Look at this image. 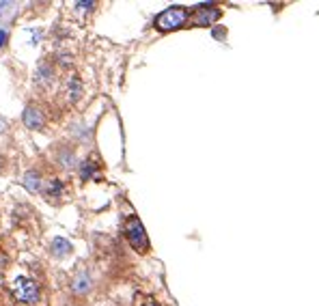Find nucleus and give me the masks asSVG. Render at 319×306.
<instances>
[{
    "label": "nucleus",
    "mask_w": 319,
    "mask_h": 306,
    "mask_svg": "<svg viewBox=\"0 0 319 306\" xmlns=\"http://www.w3.org/2000/svg\"><path fill=\"white\" fill-rule=\"evenodd\" d=\"M69 252H71V244L67 242V239L56 237L52 242V254L54 257H65V254H69Z\"/></svg>",
    "instance_id": "nucleus-8"
},
{
    "label": "nucleus",
    "mask_w": 319,
    "mask_h": 306,
    "mask_svg": "<svg viewBox=\"0 0 319 306\" xmlns=\"http://www.w3.org/2000/svg\"><path fill=\"white\" fill-rule=\"evenodd\" d=\"M11 289H13L16 300L22 304H35L39 300V287H37V282L31 278H16Z\"/></svg>",
    "instance_id": "nucleus-3"
},
{
    "label": "nucleus",
    "mask_w": 319,
    "mask_h": 306,
    "mask_svg": "<svg viewBox=\"0 0 319 306\" xmlns=\"http://www.w3.org/2000/svg\"><path fill=\"white\" fill-rule=\"evenodd\" d=\"M24 125L28 129H43V125H46V116H43V112L39 110V108L28 106L24 110Z\"/></svg>",
    "instance_id": "nucleus-5"
},
{
    "label": "nucleus",
    "mask_w": 319,
    "mask_h": 306,
    "mask_svg": "<svg viewBox=\"0 0 319 306\" xmlns=\"http://www.w3.org/2000/svg\"><path fill=\"white\" fill-rule=\"evenodd\" d=\"M5 263H7V257L3 252H0V267H5Z\"/></svg>",
    "instance_id": "nucleus-17"
},
{
    "label": "nucleus",
    "mask_w": 319,
    "mask_h": 306,
    "mask_svg": "<svg viewBox=\"0 0 319 306\" xmlns=\"http://www.w3.org/2000/svg\"><path fill=\"white\" fill-rule=\"evenodd\" d=\"M37 80H39V82H46V84L50 82V80H52V69H50V65H41Z\"/></svg>",
    "instance_id": "nucleus-13"
},
{
    "label": "nucleus",
    "mask_w": 319,
    "mask_h": 306,
    "mask_svg": "<svg viewBox=\"0 0 319 306\" xmlns=\"http://www.w3.org/2000/svg\"><path fill=\"white\" fill-rule=\"evenodd\" d=\"M5 132V121H0V134Z\"/></svg>",
    "instance_id": "nucleus-18"
},
{
    "label": "nucleus",
    "mask_w": 319,
    "mask_h": 306,
    "mask_svg": "<svg viewBox=\"0 0 319 306\" xmlns=\"http://www.w3.org/2000/svg\"><path fill=\"white\" fill-rule=\"evenodd\" d=\"M144 306H160V304H155V302H147V304H144Z\"/></svg>",
    "instance_id": "nucleus-19"
},
{
    "label": "nucleus",
    "mask_w": 319,
    "mask_h": 306,
    "mask_svg": "<svg viewBox=\"0 0 319 306\" xmlns=\"http://www.w3.org/2000/svg\"><path fill=\"white\" fill-rule=\"evenodd\" d=\"M125 235L129 239V244H132V248H136L138 252H147L149 250V237H147V233H144L142 222L136 216H132L125 222Z\"/></svg>",
    "instance_id": "nucleus-2"
},
{
    "label": "nucleus",
    "mask_w": 319,
    "mask_h": 306,
    "mask_svg": "<svg viewBox=\"0 0 319 306\" xmlns=\"http://www.w3.org/2000/svg\"><path fill=\"white\" fill-rule=\"evenodd\" d=\"M67 95H69L71 101L80 99V95H82V84H80V80H78L76 76H71V78L67 80Z\"/></svg>",
    "instance_id": "nucleus-9"
},
{
    "label": "nucleus",
    "mask_w": 319,
    "mask_h": 306,
    "mask_svg": "<svg viewBox=\"0 0 319 306\" xmlns=\"http://www.w3.org/2000/svg\"><path fill=\"white\" fill-rule=\"evenodd\" d=\"M9 7H11V3H0V13H5Z\"/></svg>",
    "instance_id": "nucleus-16"
},
{
    "label": "nucleus",
    "mask_w": 319,
    "mask_h": 306,
    "mask_svg": "<svg viewBox=\"0 0 319 306\" xmlns=\"http://www.w3.org/2000/svg\"><path fill=\"white\" fill-rule=\"evenodd\" d=\"M76 7H78V9H80V11H89V9H91V7H95V3H78Z\"/></svg>",
    "instance_id": "nucleus-14"
},
{
    "label": "nucleus",
    "mask_w": 319,
    "mask_h": 306,
    "mask_svg": "<svg viewBox=\"0 0 319 306\" xmlns=\"http://www.w3.org/2000/svg\"><path fill=\"white\" fill-rule=\"evenodd\" d=\"M71 289H74V293L84 295L86 291L91 289V276L86 274V272H78L76 278H74V282H71Z\"/></svg>",
    "instance_id": "nucleus-6"
},
{
    "label": "nucleus",
    "mask_w": 319,
    "mask_h": 306,
    "mask_svg": "<svg viewBox=\"0 0 319 306\" xmlns=\"http://www.w3.org/2000/svg\"><path fill=\"white\" fill-rule=\"evenodd\" d=\"M46 194L50 196V199H56V196H61L63 194V181L61 179H50L48 181V188H46Z\"/></svg>",
    "instance_id": "nucleus-12"
},
{
    "label": "nucleus",
    "mask_w": 319,
    "mask_h": 306,
    "mask_svg": "<svg viewBox=\"0 0 319 306\" xmlns=\"http://www.w3.org/2000/svg\"><path fill=\"white\" fill-rule=\"evenodd\" d=\"M5 41H7V31H0V48L5 46Z\"/></svg>",
    "instance_id": "nucleus-15"
},
{
    "label": "nucleus",
    "mask_w": 319,
    "mask_h": 306,
    "mask_svg": "<svg viewBox=\"0 0 319 306\" xmlns=\"http://www.w3.org/2000/svg\"><path fill=\"white\" fill-rule=\"evenodd\" d=\"M59 164L63 166V169H74V166H76V156H74V151L63 149V151L59 153Z\"/></svg>",
    "instance_id": "nucleus-10"
},
{
    "label": "nucleus",
    "mask_w": 319,
    "mask_h": 306,
    "mask_svg": "<svg viewBox=\"0 0 319 306\" xmlns=\"http://www.w3.org/2000/svg\"><path fill=\"white\" fill-rule=\"evenodd\" d=\"M97 175V169H95V162L93 160H86V162L80 164V177L82 179H93Z\"/></svg>",
    "instance_id": "nucleus-11"
},
{
    "label": "nucleus",
    "mask_w": 319,
    "mask_h": 306,
    "mask_svg": "<svg viewBox=\"0 0 319 306\" xmlns=\"http://www.w3.org/2000/svg\"><path fill=\"white\" fill-rule=\"evenodd\" d=\"M22 184L26 186L28 192H39L41 190V175L37 171H28L24 175V179H22Z\"/></svg>",
    "instance_id": "nucleus-7"
},
{
    "label": "nucleus",
    "mask_w": 319,
    "mask_h": 306,
    "mask_svg": "<svg viewBox=\"0 0 319 306\" xmlns=\"http://www.w3.org/2000/svg\"><path fill=\"white\" fill-rule=\"evenodd\" d=\"M188 18H190V11L184 9V7H171V9L162 11L160 16L155 18V28L157 31H177V28H181L188 22Z\"/></svg>",
    "instance_id": "nucleus-1"
},
{
    "label": "nucleus",
    "mask_w": 319,
    "mask_h": 306,
    "mask_svg": "<svg viewBox=\"0 0 319 306\" xmlns=\"http://www.w3.org/2000/svg\"><path fill=\"white\" fill-rule=\"evenodd\" d=\"M218 18H220V11L212 9V5H199L197 16H194V24L197 26H212V24H216Z\"/></svg>",
    "instance_id": "nucleus-4"
}]
</instances>
